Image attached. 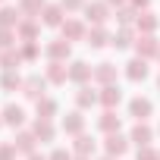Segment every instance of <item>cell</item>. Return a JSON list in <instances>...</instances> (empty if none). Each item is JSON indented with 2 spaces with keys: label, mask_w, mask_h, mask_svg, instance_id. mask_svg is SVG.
Segmentation results:
<instances>
[{
  "label": "cell",
  "mask_w": 160,
  "mask_h": 160,
  "mask_svg": "<svg viewBox=\"0 0 160 160\" xmlns=\"http://www.w3.org/2000/svg\"><path fill=\"white\" fill-rule=\"evenodd\" d=\"M104 148H107V154H110V157H119V154H126V151H129V141H126L119 132H113V135H107Z\"/></svg>",
  "instance_id": "cell-9"
},
{
  "label": "cell",
  "mask_w": 160,
  "mask_h": 160,
  "mask_svg": "<svg viewBox=\"0 0 160 160\" xmlns=\"http://www.w3.org/2000/svg\"><path fill=\"white\" fill-rule=\"evenodd\" d=\"M135 25H138L141 35H154V28H157V16H154V13H141V16L135 19Z\"/></svg>",
  "instance_id": "cell-22"
},
{
  "label": "cell",
  "mask_w": 160,
  "mask_h": 160,
  "mask_svg": "<svg viewBox=\"0 0 160 160\" xmlns=\"http://www.w3.org/2000/svg\"><path fill=\"white\" fill-rule=\"evenodd\" d=\"M126 75L132 78V82H141V78H148V60L135 57L132 63H126Z\"/></svg>",
  "instance_id": "cell-11"
},
{
  "label": "cell",
  "mask_w": 160,
  "mask_h": 160,
  "mask_svg": "<svg viewBox=\"0 0 160 160\" xmlns=\"http://www.w3.org/2000/svg\"><path fill=\"white\" fill-rule=\"evenodd\" d=\"M72 148H75V154H78V157H88V154L94 151V138H88V135H78Z\"/></svg>",
  "instance_id": "cell-25"
},
{
  "label": "cell",
  "mask_w": 160,
  "mask_h": 160,
  "mask_svg": "<svg viewBox=\"0 0 160 160\" xmlns=\"http://www.w3.org/2000/svg\"><path fill=\"white\" fill-rule=\"evenodd\" d=\"M157 57H160V53H157Z\"/></svg>",
  "instance_id": "cell-45"
},
{
  "label": "cell",
  "mask_w": 160,
  "mask_h": 160,
  "mask_svg": "<svg viewBox=\"0 0 160 160\" xmlns=\"http://www.w3.org/2000/svg\"><path fill=\"white\" fill-rule=\"evenodd\" d=\"M138 160H160V154H154L151 148H138Z\"/></svg>",
  "instance_id": "cell-36"
},
{
  "label": "cell",
  "mask_w": 160,
  "mask_h": 160,
  "mask_svg": "<svg viewBox=\"0 0 160 160\" xmlns=\"http://www.w3.org/2000/svg\"><path fill=\"white\" fill-rule=\"evenodd\" d=\"M98 126H101L107 135H113V132H119V116H116L113 110H104V116L98 119Z\"/></svg>",
  "instance_id": "cell-20"
},
{
  "label": "cell",
  "mask_w": 160,
  "mask_h": 160,
  "mask_svg": "<svg viewBox=\"0 0 160 160\" xmlns=\"http://www.w3.org/2000/svg\"><path fill=\"white\" fill-rule=\"evenodd\" d=\"M19 63H22V53H16V50H3L0 53V66H3L7 72H13Z\"/></svg>",
  "instance_id": "cell-23"
},
{
  "label": "cell",
  "mask_w": 160,
  "mask_h": 160,
  "mask_svg": "<svg viewBox=\"0 0 160 160\" xmlns=\"http://www.w3.org/2000/svg\"><path fill=\"white\" fill-rule=\"evenodd\" d=\"M22 82H25V78H19L16 72H3V78H0V85H3L7 91H16V88L22 91Z\"/></svg>",
  "instance_id": "cell-28"
},
{
  "label": "cell",
  "mask_w": 160,
  "mask_h": 160,
  "mask_svg": "<svg viewBox=\"0 0 160 160\" xmlns=\"http://www.w3.org/2000/svg\"><path fill=\"white\" fill-rule=\"evenodd\" d=\"M69 78V69L63 66V63H50L47 66V82H53V85H63Z\"/></svg>",
  "instance_id": "cell-17"
},
{
  "label": "cell",
  "mask_w": 160,
  "mask_h": 160,
  "mask_svg": "<svg viewBox=\"0 0 160 160\" xmlns=\"http://www.w3.org/2000/svg\"><path fill=\"white\" fill-rule=\"evenodd\" d=\"M98 101H101L107 110H113V107L122 101V91H119V85H104V88H101V94H98Z\"/></svg>",
  "instance_id": "cell-6"
},
{
  "label": "cell",
  "mask_w": 160,
  "mask_h": 160,
  "mask_svg": "<svg viewBox=\"0 0 160 160\" xmlns=\"http://www.w3.org/2000/svg\"><path fill=\"white\" fill-rule=\"evenodd\" d=\"M135 50H138V57H141V60H151V57H157V53H160V44L154 41V35H141V38L135 41Z\"/></svg>",
  "instance_id": "cell-3"
},
{
  "label": "cell",
  "mask_w": 160,
  "mask_h": 160,
  "mask_svg": "<svg viewBox=\"0 0 160 160\" xmlns=\"http://www.w3.org/2000/svg\"><path fill=\"white\" fill-rule=\"evenodd\" d=\"M110 44H113V47H129V44H132V32H129V28L116 32V35L110 38Z\"/></svg>",
  "instance_id": "cell-30"
},
{
  "label": "cell",
  "mask_w": 160,
  "mask_h": 160,
  "mask_svg": "<svg viewBox=\"0 0 160 160\" xmlns=\"http://www.w3.org/2000/svg\"><path fill=\"white\" fill-rule=\"evenodd\" d=\"M151 138H154L151 126H144V122H135V129H132V141H135L138 148H148V144H151Z\"/></svg>",
  "instance_id": "cell-14"
},
{
  "label": "cell",
  "mask_w": 160,
  "mask_h": 160,
  "mask_svg": "<svg viewBox=\"0 0 160 160\" xmlns=\"http://www.w3.org/2000/svg\"><path fill=\"white\" fill-rule=\"evenodd\" d=\"M148 3H151V0H132V7H135V10H144Z\"/></svg>",
  "instance_id": "cell-38"
},
{
  "label": "cell",
  "mask_w": 160,
  "mask_h": 160,
  "mask_svg": "<svg viewBox=\"0 0 160 160\" xmlns=\"http://www.w3.org/2000/svg\"><path fill=\"white\" fill-rule=\"evenodd\" d=\"M0 116H3V122H7V126H13V129H19V126L25 122V110H22L19 104H7Z\"/></svg>",
  "instance_id": "cell-5"
},
{
  "label": "cell",
  "mask_w": 160,
  "mask_h": 160,
  "mask_svg": "<svg viewBox=\"0 0 160 160\" xmlns=\"http://www.w3.org/2000/svg\"><path fill=\"white\" fill-rule=\"evenodd\" d=\"M0 160H16V144H0Z\"/></svg>",
  "instance_id": "cell-34"
},
{
  "label": "cell",
  "mask_w": 160,
  "mask_h": 160,
  "mask_svg": "<svg viewBox=\"0 0 160 160\" xmlns=\"http://www.w3.org/2000/svg\"><path fill=\"white\" fill-rule=\"evenodd\" d=\"M0 126H3V116H0Z\"/></svg>",
  "instance_id": "cell-41"
},
{
  "label": "cell",
  "mask_w": 160,
  "mask_h": 160,
  "mask_svg": "<svg viewBox=\"0 0 160 160\" xmlns=\"http://www.w3.org/2000/svg\"><path fill=\"white\" fill-rule=\"evenodd\" d=\"M69 78H72V82H78V85H85L88 78H94V69H91L85 60H75V63L69 66Z\"/></svg>",
  "instance_id": "cell-4"
},
{
  "label": "cell",
  "mask_w": 160,
  "mask_h": 160,
  "mask_svg": "<svg viewBox=\"0 0 160 160\" xmlns=\"http://www.w3.org/2000/svg\"><path fill=\"white\" fill-rule=\"evenodd\" d=\"M47 57H50V63H63V60L69 57V41H66V38L50 41V44H47Z\"/></svg>",
  "instance_id": "cell-7"
},
{
  "label": "cell",
  "mask_w": 160,
  "mask_h": 160,
  "mask_svg": "<svg viewBox=\"0 0 160 160\" xmlns=\"http://www.w3.org/2000/svg\"><path fill=\"white\" fill-rule=\"evenodd\" d=\"M38 57V44L35 41H25V47H22V60H35Z\"/></svg>",
  "instance_id": "cell-33"
},
{
  "label": "cell",
  "mask_w": 160,
  "mask_h": 160,
  "mask_svg": "<svg viewBox=\"0 0 160 160\" xmlns=\"http://www.w3.org/2000/svg\"><path fill=\"white\" fill-rule=\"evenodd\" d=\"M135 16H138V13H135V7H122V10L116 13V19H119L122 25H129V22H135Z\"/></svg>",
  "instance_id": "cell-31"
},
{
  "label": "cell",
  "mask_w": 160,
  "mask_h": 160,
  "mask_svg": "<svg viewBox=\"0 0 160 160\" xmlns=\"http://www.w3.org/2000/svg\"><path fill=\"white\" fill-rule=\"evenodd\" d=\"M82 129H85V116L78 113V110L63 116V132H69V135H82Z\"/></svg>",
  "instance_id": "cell-10"
},
{
  "label": "cell",
  "mask_w": 160,
  "mask_h": 160,
  "mask_svg": "<svg viewBox=\"0 0 160 160\" xmlns=\"http://www.w3.org/2000/svg\"><path fill=\"white\" fill-rule=\"evenodd\" d=\"M151 110H154V104H151L148 98H135V101L129 104V113H132V116H135L138 122H144V119L151 116Z\"/></svg>",
  "instance_id": "cell-8"
},
{
  "label": "cell",
  "mask_w": 160,
  "mask_h": 160,
  "mask_svg": "<svg viewBox=\"0 0 160 160\" xmlns=\"http://www.w3.org/2000/svg\"><path fill=\"white\" fill-rule=\"evenodd\" d=\"M85 38H88V47H104V44H107V32H104V25H94Z\"/></svg>",
  "instance_id": "cell-24"
},
{
  "label": "cell",
  "mask_w": 160,
  "mask_h": 160,
  "mask_svg": "<svg viewBox=\"0 0 160 160\" xmlns=\"http://www.w3.org/2000/svg\"><path fill=\"white\" fill-rule=\"evenodd\" d=\"M44 25H63V7L60 3L44 7Z\"/></svg>",
  "instance_id": "cell-21"
},
{
  "label": "cell",
  "mask_w": 160,
  "mask_h": 160,
  "mask_svg": "<svg viewBox=\"0 0 160 160\" xmlns=\"http://www.w3.org/2000/svg\"><path fill=\"white\" fill-rule=\"evenodd\" d=\"M85 16H88V22L104 25V22H107V16H110V10H107L104 0H94V3H85Z\"/></svg>",
  "instance_id": "cell-2"
},
{
  "label": "cell",
  "mask_w": 160,
  "mask_h": 160,
  "mask_svg": "<svg viewBox=\"0 0 160 160\" xmlns=\"http://www.w3.org/2000/svg\"><path fill=\"white\" fill-rule=\"evenodd\" d=\"M78 160H88V157H78Z\"/></svg>",
  "instance_id": "cell-43"
},
{
  "label": "cell",
  "mask_w": 160,
  "mask_h": 160,
  "mask_svg": "<svg viewBox=\"0 0 160 160\" xmlns=\"http://www.w3.org/2000/svg\"><path fill=\"white\" fill-rule=\"evenodd\" d=\"M53 135H57V129H53L50 119H38L35 122V138L38 141H53Z\"/></svg>",
  "instance_id": "cell-15"
},
{
  "label": "cell",
  "mask_w": 160,
  "mask_h": 160,
  "mask_svg": "<svg viewBox=\"0 0 160 160\" xmlns=\"http://www.w3.org/2000/svg\"><path fill=\"white\" fill-rule=\"evenodd\" d=\"M75 104H78V107H91V104H98V94L82 85V88H78V94H75Z\"/></svg>",
  "instance_id": "cell-27"
},
{
  "label": "cell",
  "mask_w": 160,
  "mask_h": 160,
  "mask_svg": "<svg viewBox=\"0 0 160 160\" xmlns=\"http://www.w3.org/2000/svg\"><path fill=\"white\" fill-rule=\"evenodd\" d=\"M13 38H16V32H13V28H0V47H3V50H10Z\"/></svg>",
  "instance_id": "cell-32"
},
{
  "label": "cell",
  "mask_w": 160,
  "mask_h": 160,
  "mask_svg": "<svg viewBox=\"0 0 160 160\" xmlns=\"http://www.w3.org/2000/svg\"><path fill=\"white\" fill-rule=\"evenodd\" d=\"M107 3H122V0H107Z\"/></svg>",
  "instance_id": "cell-40"
},
{
  "label": "cell",
  "mask_w": 160,
  "mask_h": 160,
  "mask_svg": "<svg viewBox=\"0 0 160 160\" xmlns=\"http://www.w3.org/2000/svg\"><path fill=\"white\" fill-rule=\"evenodd\" d=\"M28 160H47L44 154H28Z\"/></svg>",
  "instance_id": "cell-39"
},
{
  "label": "cell",
  "mask_w": 160,
  "mask_h": 160,
  "mask_svg": "<svg viewBox=\"0 0 160 160\" xmlns=\"http://www.w3.org/2000/svg\"><path fill=\"white\" fill-rule=\"evenodd\" d=\"M16 35H19L22 41H35V35H38V22H35V19H22V22L16 25Z\"/></svg>",
  "instance_id": "cell-19"
},
{
  "label": "cell",
  "mask_w": 160,
  "mask_h": 160,
  "mask_svg": "<svg viewBox=\"0 0 160 160\" xmlns=\"http://www.w3.org/2000/svg\"><path fill=\"white\" fill-rule=\"evenodd\" d=\"M44 88H47V78H41V75H28L22 82V94L28 101H41L44 98Z\"/></svg>",
  "instance_id": "cell-1"
},
{
  "label": "cell",
  "mask_w": 160,
  "mask_h": 160,
  "mask_svg": "<svg viewBox=\"0 0 160 160\" xmlns=\"http://www.w3.org/2000/svg\"><path fill=\"white\" fill-rule=\"evenodd\" d=\"M104 160H110V157H104Z\"/></svg>",
  "instance_id": "cell-44"
},
{
  "label": "cell",
  "mask_w": 160,
  "mask_h": 160,
  "mask_svg": "<svg viewBox=\"0 0 160 160\" xmlns=\"http://www.w3.org/2000/svg\"><path fill=\"white\" fill-rule=\"evenodd\" d=\"M157 88H160V78H157Z\"/></svg>",
  "instance_id": "cell-42"
},
{
  "label": "cell",
  "mask_w": 160,
  "mask_h": 160,
  "mask_svg": "<svg viewBox=\"0 0 160 160\" xmlns=\"http://www.w3.org/2000/svg\"><path fill=\"white\" fill-rule=\"evenodd\" d=\"M60 28H63V38H66V41H78V38L85 35V25L78 22V19H66Z\"/></svg>",
  "instance_id": "cell-13"
},
{
  "label": "cell",
  "mask_w": 160,
  "mask_h": 160,
  "mask_svg": "<svg viewBox=\"0 0 160 160\" xmlns=\"http://www.w3.org/2000/svg\"><path fill=\"white\" fill-rule=\"evenodd\" d=\"M53 113H57V101L41 98V101H38V119H50Z\"/></svg>",
  "instance_id": "cell-26"
},
{
  "label": "cell",
  "mask_w": 160,
  "mask_h": 160,
  "mask_svg": "<svg viewBox=\"0 0 160 160\" xmlns=\"http://www.w3.org/2000/svg\"><path fill=\"white\" fill-rule=\"evenodd\" d=\"M94 78H98L101 85H113L116 82V66L113 63H98L94 66Z\"/></svg>",
  "instance_id": "cell-12"
},
{
  "label": "cell",
  "mask_w": 160,
  "mask_h": 160,
  "mask_svg": "<svg viewBox=\"0 0 160 160\" xmlns=\"http://www.w3.org/2000/svg\"><path fill=\"white\" fill-rule=\"evenodd\" d=\"M47 160H72V154H69L66 148H57V151H53V154H50Z\"/></svg>",
  "instance_id": "cell-37"
},
{
  "label": "cell",
  "mask_w": 160,
  "mask_h": 160,
  "mask_svg": "<svg viewBox=\"0 0 160 160\" xmlns=\"http://www.w3.org/2000/svg\"><path fill=\"white\" fill-rule=\"evenodd\" d=\"M60 7H63V10H82L85 0H60Z\"/></svg>",
  "instance_id": "cell-35"
},
{
  "label": "cell",
  "mask_w": 160,
  "mask_h": 160,
  "mask_svg": "<svg viewBox=\"0 0 160 160\" xmlns=\"http://www.w3.org/2000/svg\"><path fill=\"white\" fill-rule=\"evenodd\" d=\"M41 10H44V0H19L22 16H32V13H41Z\"/></svg>",
  "instance_id": "cell-29"
},
{
  "label": "cell",
  "mask_w": 160,
  "mask_h": 160,
  "mask_svg": "<svg viewBox=\"0 0 160 160\" xmlns=\"http://www.w3.org/2000/svg\"><path fill=\"white\" fill-rule=\"evenodd\" d=\"M35 141H38L35 132H19L13 144H16V151H22V154H35Z\"/></svg>",
  "instance_id": "cell-16"
},
{
  "label": "cell",
  "mask_w": 160,
  "mask_h": 160,
  "mask_svg": "<svg viewBox=\"0 0 160 160\" xmlns=\"http://www.w3.org/2000/svg\"><path fill=\"white\" fill-rule=\"evenodd\" d=\"M22 22V13L19 10H13V7H3L0 10V28H13V25H19Z\"/></svg>",
  "instance_id": "cell-18"
}]
</instances>
